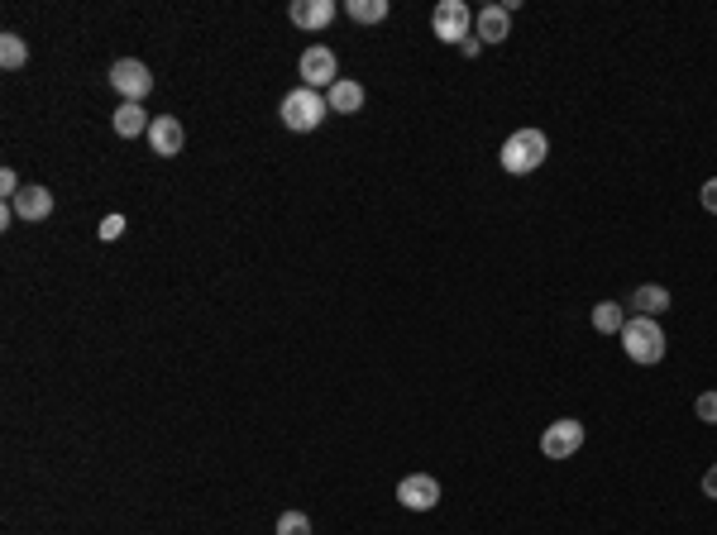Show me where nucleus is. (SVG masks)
Wrapping results in <instances>:
<instances>
[{
	"label": "nucleus",
	"instance_id": "obj_1",
	"mask_svg": "<svg viewBox=\"0 0 717 535\" xmlns=\"http://www.w3.org/2000/svg\"><path fill=\"white\" fill-rule=\"evenodd\" d=\"M622 349H627L631 364H660L665 359V330H660V321H651V316H627V325H622Z\"/></svg>",
	"mask_w": 717,
	"mask_h": 535
},
{
	"label": "nucleus",
	"instance_id": "obj_15",
	"mask_svg": "<svg viewBox=\"0 0 717 535\" xmlns=\"http://www.w3.org/2000/svg\"><path fill=\"white\" fill-rule=\"evenodd\" d=\"M326 101H330V110H335V115H354V110L364 106V86L349 82V77H340V82L326 91Z\"/></svg>",
	"mask_w": 717,
	"mask_h": 535
},
{
	"label": "nucleus",
	"instance_id": "obj_20",
	"mask_svg": "<svg viewBox=\"0 0 717 535\" xmlns=\"http://www.w3.org/2000/svg\"><path fill=\"white\" fill-rule=\"evenodd\" d=\"M694 416H698V421H708V426H717V392H703V397H698Z\"/></svg>",
	"mask_w": 717,
	"mask_h": 535
},
{
	"label": "nucleus",
	"instance_id": "obj_13",
	"mask_svg": "<svg viewBox=\"0 0 717 535\" xmlns=\"http://www.w3.org/2000/svg\"><path fill=\"white\" fill-rule=\"evenodd\" d=\"M15 215H20V220H48V215H53V192L29 182V187L15 196Z\"/></svg>",
	"mask_w": 717,
	"mask_h": 535
},
{
	"label": "nucleus",
	"instance_id": "obj_24",
	"mask_svg": "<svg viewBox=\"0 0 717 535\" xmlns=\"http://www.w3.org/2000/svg\"><path fill=\"white\" fill-rule=\"evenodd\" d=\"M703 497H713V502H717V464L703 473Z\"/></svg>",
	"mask_w": 717,
	"mask_h": 535
},
{
	"label": "nucleus",
	"instance_id": "obj_6",
	"mask_svg": "<svg viewBox=\"0 0 717 535\" xmlns=\"http://www.w3.org/2000/svg\"><path fill=\"white\" fill-rule=\"evenodd\" d=\"M579 445H584V421H574V416H565V421H550L541 435V454L545 459H574L579 454Z\"/></svg>",
	"mask_w": 717,
	"mask_h": 535
},
{
	"label": "nucleus",
	"instance_id": "obj_17",
	"mask_svg": "<svg viewBox=\"0 0 717 535\" xmlns=\"http://www.w3.org/2000/svg\"><path fill=\"white\" fill-rule=\"evenodd\" d=\"M345 10H349V20H359V24H383L392 5L388 0H349Z\"/></svg>",
	"mask_w": 717,
	"mask_h": 535
},
{
	"label": "nucleus",
	"instance_id": "obj_12",
	"mask_svg": "<svg viewBox=\"0 0 717 535\" xmlns=\"http://www.w3.org/2000/svg\"><path fill=\"white\" fill-rule=\"evenodd\" d=\"M110 125L120 139H139V134H149V115H144V101H120V110L110 115Z\"/></svg>",
	"mask_w": 717,
	"mask_h": 535
},
{
	"label": "nucleus",
	"instance_id": "obj_2",
	"mask_svg": "<svg viewBox=\"0 0 717 535\" xmlns=\"http://www.w3.org/2000/svg\"><path fill=\"white\" fill-rule=\"evenodd\" d=\"M278 115H283V125L292 129V134H311V129H321V120L330 115V101H326V91L297 86V91H287L283 96Z\"/></svg>",
	"mask_w": 717,
	"mask_h": 535
},
{
	"label": "nucleus",
	"instance_id": "obj_22",
	"mask_svg": "<svg viewBox=\"0 0 717 535\" xmlns=\"http://www.w3.org/2000/svg\"><path fill=\"white\" fill-rule=\"evenodd\" d=\"M20 192H24V187H20V177H15V168H5V172H0V196H5V201H15Z\"/></svg>",
	"mask_w": 717,
	"mask_h": 535
},
{
	"label": "nucleus",
	"instance_id": "obj_23",
	"mask_svg": "<svg viewBox=\"0 0 717 535\" xmlns=\"http://www.w3.org/2000/svg\"><path fill=\"white\" fill-rule=\"evenodd\" d=\"M698 201H703V211H713V215H717V177H708V182H703Z\"/></svg>",
	"mask_w": 717,
	"mask_h": 535
},
{
	"label": "nucleus",
	"instance_id": "obj_25",
	"mask_svg": "<svg viewBox=\"0 0 717 535\" xmlns=\"http://www.w3.org/2000/svg\"><path fill=\"white\" fill-rule=\"evenodd\" d=\"M459 53H464V58H478V53H483V43H478L474 34H469V39L459 43Z\"/></svg>",
	"mask_w": 717,
	"mask_h": 535
},
{
	"label": "nucleus",
	"instance_id": "obj_5",
	"mask_svg": "<svg viewBox=\"0 0 717 535\" xmlns=\"http://www.w3.org/2000/svg\"><path fill=\"white\" fill-rule=\"evenodd\" d=\"M431 29L440 43H464L469 29H474V10H469L464 0H440L431 10Z\"/></svg>",
	"mask_w": 717,
	"mask_h": 535
},
{
	"label": "nucleus",
	"instance_id": "obj_3",
	"mask_svg": "<svg viewBox=\"0 0 717 535\" xmlns=\"http://www.w3.org/2000/svg\"><path fill=\"white\" fill-rule=\"evenodd\" d=\"M545 153H550V139H545L541 129H517V134L502 144L498 158L512 177H526V172H536L545 163Z\"/></svg>",
	"mask_w": 717,
	"mask_h": 535
},
{
	"label": "nucleus",
	"instance_id": "obj_8",
	"mask_svg": "<svg viewBox=\"0 0 717 535\" xmlns=\"http://www.w3.org/2000/svg\"><path fill=\"white\" fill-rule=\"evenodd\" d=\"M397 502H402L407 512H431L435 502H440V483H435L431 473H407V478L397 483Z\"/></svg>",
	"mask_w": 717,
	"mask_h": 535
},
{
	"label": "nucleus",
	"instance_id": "obj_14",
	"mask_svg": "<svg viewBox=\"0 0 717 535\" xmlns=\"http://www.w3.org/2000/svg\"><path fill=\"white\" fill-rule=\"evenodd\" d=\"M631 306H636V316H660V311H670V287H660V282H646V287H636L631 292Z\"/></svg>",
	"mask_w": 717,
	"mask_h": 535
},
{
	"label": "nucleus",
	"instance_id": "obj_16",
	"mask_svg": "<svg viewBox=\"0 0 717 535\" xmlns=\"http://www.w3.org/2000/svg\"><path fill=\"white\" fill-rule=\"evenodd\" d=\"M622 325H627L622 301H598V306H593V330H598V335H622Z\"/></svg>",
	"mask_w": 717,
	"mask_h": 535
},
{
	"label": "nucleus",
	"instance_id": "obj_7",
	"mask_svg": "<svg viewBox=\"0 0 717 535\" xmlns=\"http://www.w3.org/2000/svg\"><path fill=\"white\" fill-rule=\"evenodd\" d=\"M106 82L115 86L125 101H144V96L153 91V72L139 63V58H120V63H110V77H106Z\"/></svg>",
	"mask_w": 717,
	"mask_h": 535
},
{
	"label": "nucleus",
	"instance_id": "obj_4",
	"mask_svg": "<svg viewBox=\"0 0 717 535\" xmlns=\"http://www.w3.org/2000/svg\"><path fill=\"white\" fill-rule=\"evenodd\" d=\"M335 82H340V58H335V48H326V43L302 48V86H311V91H330Z\"/></svg>",
	"mask_w": 717,
	"mask_h": 535
},
{
	"label": "nucleus",
	"instance_id": "obj_19",
	"mask_svg": "<svg viewBox=\"0 0 717 535\" xmlns=\"http://www.w3.org/2000/svg\"><path fill=\"white\" fill-rule=\"evenodd\" d=\"M278 535H311V516L306 512H283L278 516Z\"/></svg>",
	"mask_w": 717,
	"mask_h": 535
},
{
	"label": "nucleus",
	"instance_id": "obj_18",
	"mask_svg": "<svg viewBox=\"0 0 717 535\" xmlns=\"http://www.w3.org/2000/svg\"><path fill=\"white\" fill-rule=\"evenodd\" d=\"M29 63V48H24L20 34H0V67L5 72H15V67Z\"/></svg>",
	"mask_w": 717,
	"mask_h": 535
},
{
	"label": "nucleus",
	"instance_id": "obj_11",
	"mask_svg": "<svg viewBox=\"0 0 717 535\" xmlns=\"http://www.w3.org/2000/svg\"><path fill=\"white\" fill-rule=\"evenodd\" d=\"M287 20L297 24V29H326L335 20V0H292Z\"/></svg>",
	"mask_w": 717,
	"mask_h": 535
},
{
	"label": "nucleus",
	"instance_id": "obj_10",
	"mask_svg": "<svg viewBox=\"0 0 717 535\" xmlns=\"http://www.w3.org/2000/svg\"><path fill=\"white\" fill-rule=\"evenodd\" d=\"M507 34H512L507 5H483V10H474V39L478 43H507Z\"/></svg>",
	"mask_w": 717,
	"mask_h": 535
},
{
	"label": "nucleus",
	"instance_id": "obj_21",
	"mask_svg": "<svg viewBox=\"0 0 717 535\" xmlns=\"http://www.w3.org/2000/svg\"><path fill=\"white\" fill-rule=\"evenodd\" d=\"M96 235L106 239V244H110V239H120V235H125V215H106V220H101V230H96Z\"/></svg>",
	"mask_w": 717,
	"mask_h": 535
},
{
	"label": "nucleus",
	"instance_id": "obj_9",
	"mask_svg": "<svg viewBox=\"0 0 717 535\" xmlns=\"http://www.w3.org/2000/svg\"><path fill=\"white\" fill-rule=\"evenodd\" d=\"M182 144H187V134H182V120H177V115H158L149 125V149L158 153V158H177Z\"/></svg>",
	"mask_w": 717,
	"mask_h": 535
}]
</instances>
